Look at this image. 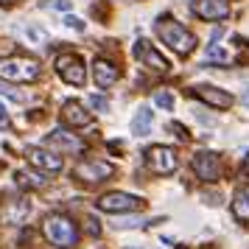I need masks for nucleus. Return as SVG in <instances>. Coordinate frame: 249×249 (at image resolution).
I'll use <instances>...</instances> for the list:
<instances>
[{
  "label": "nucleus",
  "mask_w": 249,
  "mask_h": 249,
  "mask_svg": "<svg viewBox=\"0 0 249 249\" xmlns=\"http://www.w3.org/2000/svg\"><path fill=\"white\" fill-rule=\"evenodd\" d=\"M25 215H28V202H25V199H9V202L3 204L0 218H3L6 224H23Z\"/></svg>",
  "instance_id": "2eb2a0df"
},
{
  "label": "nucleus",
  "mask_w": 249,
  "mask_h": 249,
  "mask_svg": "<svg viewBox=\"0 0 249 249\" xmlns=\"http://www.w3.org/2000/svg\"><path fill=\"white\" fill-rule=\"evenodd\" d=\"M135 56L143 62V65H148L151 70H157V73H168V62L160 56L154 48L148 45L146 39H137V45H135Z\"/></svg>",
  "instance_id": "ddd939ff"
},
{
  "label": "nucleus",
  "mask_w": 249,
  "mask_h": 249,
  "mask_svg": "<svg viewBox=\"0 0 249 249\" xmlns=\"http://www.w3.org/2000/svg\"><path fill=\"white\" fill-rule=\"evenodd\" d=\"M146 162L148 168L154 171V174H160V177H165V174H174L177 171V151L171 146H151L146 151Z\"/></svg>",
  "instance_id": "423d86ee"
},
{
  "label": "nucleus",
  "mask_w": 249,
  "mask_h": 249,
  "mask_svg": "<svg viewBox=\"0 0 249 249\" xmlns=\"http://www.w3.org/2000/svg\"><path fill=\"white\" fill-rule=\"evenodd\" d=\"M92 76H95V84H98V87H112L115 81L121 79L118 68L109 65V62H104V59H98V62L92 65Z\"/></svg>",
  "instance_id": "dca6fc26"
},
{
  "label": "nucleus",
  "mask_w": 249,
  "mask_h": 249,
  "mask_svg": "<svg viewBox=\"0 0 249 249\" xmlns=\"http://www.w3.org/2000/svg\"><path fill=\"white\" fill-rule=\"evenodd\" d=\"M25 157H28V162L39 171H48V174H59V171H62V157L51 154L45 148H36V146L25 148Z\"/></svg>",
  "instance_id": "9d476101"
},
{
  "label": "nucleus",
  "mask_w": 249,
  "mask_h": 249,
  "mask_svg": "<svg viewBox=\"0 0 249 249\" xmlns=\"http://www.w3.org/2000/svg\"><path fill=\"white\" fill-rule=\"evenodd\" d=\"M0 3H3V6H12V3H17V0H0Z\"/></svg>",
  "instance_id": "72a5a7b5"
},
{
  "label": "nucleus",
  "mask_w": 249,
  "mask_h": 249,
  "mask_svg": "<svg viewBox=\"0 0 249 249\" xmlns=\"http://www.w3.org/2000/svg\"><path fill=\"white\" fill-rule=\"evenodd\" d=\"M87 104H90L95 112H109V101L104 95H87Z\"/></svg>",
  "instance_id": "412c9836"
},
{
  "label": "nucleus",
  "mask_w": 249,
  "mask_h": 249,
  "mask_svg": "<svg viewBox=\"0 0 249 249\" xmlns=\"http://www.w3.org/2000/svg\"><path fill=\"white\" fill-rule=\"evenodd\" d=\"M115 174V165L107 162V160H84L76 165V179L79 182H87V185H95V182L107 179Z\"/></svg>",
  "instance_id": "0eeeda50"
},
{
  "label": "nucleus",
  "mask_w": 249,
  "mask_h": 249,
  "mask_svg": "<svg viewBox=\"0 0 249 249\" xmlns=\"http://www.w3.org/2000/svg\"><path fill=\"white\" fill-rule=\"evenodd\" d=\"M221 34H224V28H215L213 34H210V42H218V39H221Z\"/></svg>",
  "instance_id": "2f4dec72"
},
{
  "label": "nucleus",
  "mask_w": 249,
  "mask_h": 249,
  "mask_svg": "<svg viewBox=\"0 0 249 249\" xmlns=\"http://www.w3.org/2000/svg\"><path fill=\"white\" fill-rule=\"evenodd\" d=\"M241 104H244V107H249V87H244V90H241Z\"/></svg>",
  "instance_id": "7c9ffc66"
},
{
  "label": "nucleus",
  "mask_w": 249,
  "mask_h": 249,
  "mask_svg": "<svg viewBox=\"0 0 249 249\" xmlns=\"http://www.w3.org/2000/svg\"><path fill=\"white\" fill-rule=\"evenodd\" d=\"M45 143H48L51 148L62 151V154H79V151H81V140H79L76 135L65 132V129H56V132H51Z\"/></svg>",
  "instance_id": "f8f14e48"
},
{
  "label": "nucleus",
  "mask_w": 249,
  "mask_h": 249,
  "mask_svg": "<svg viewBox=\"0 0 249 249\" xmlns=\"http://www.w3.org/2000/svg\"><path fill=\"white\" fill-rule=\"evenodd\" d=\"M193 12L202 20H224L230 17V3L227 0H196Z\"/></svg>",
  "instance_id": "9b49d317"
},
{
  "label": "nucleus",
  "mask_w": 249,
  "mask_h": 249,
  "mask_svg": "<svg viewBox=\"0 0 249 249\" xmlns=\"http://www.w3.org/2000/svg\"><path fill=\"white\" fill-rule=\"evenodd\" d=\"M0 95H6L9 101H17V104H23V101H25L23 92H17L14 87H6V84H0Z\"/></svg>",
  "instance_id": "4be33fe9"
},
{
  "label": "nucleus",
  "mask_w": 249,
  "mask_h": 249,
  "mask_svg": "<svg viewBox=\"0 0 249 249\" xmlns=\"http://www.w3.org/2000/svg\"><path fill=\"white\" fill-rule=\"evenodd\" d=\"M56 73L62 76V81H68L73 87H81L87 79V70H84V62L79 53H62L56 59Z\"/></svg>",
  "instance_id": "39448f33"
},
{
  "label": "nucleus",
  "mask_w": 249,
  "mask_h": 249,
  "mask_svg": "<svg viewBox=\"0 0 249 249\" xmlns=\"http://www.w3.org/2000/svg\"><path fill=\"white\" fill-rule=\"evenodd\" d=\"M154 104L162 107V109H174V95H171V92H157V95H154Z\"/></svg>",
  "instance_id": "5701e85b"
},
{
  "label": "nucleus",
  "mask_w": 249,
  "mask_h": 249,
  "mask_svg": "<svg viewBox=\"0 0 249 249\" xmlns=\"http://www.w3.org/2000/svg\"><path fill=\"white\" fill-rule=\"evenodd\" d=\"M53 9H59V12H70V0H56Z\"/></svg>",
  "instance_id": "c85d7f7f"
},
{
  "label": "nucleus",
  "mask_w": 249,
  "mask_h": 249,
  "mask_svg": "<svg viewBox=\"0 0 249 249\" xmlns=\"http://www.w3.org/2000/svg\"><path fill=\"white\" fill-rule=\"evenodd\" d=\"M65 25H68V28H73V31H84V28H87V25H84V20L73 17V14H68V17H65Z\"/></svg>",
  "instance_id": "b1692460"
},
{
  "label": "nucleus",
  "mask_w": 249,
  "mask_h": 249,
  "mask_svg": "<svg viewBox=\"0 0 249 249\" xmlns=\"http://www.w3.org/2000/svg\"><path fill=\"white\" fill-rule=\"evenodd\" d=\"M124 249H146V247H140V244H132V247H124Z\"/></svg>",
  "instance_id": "473e14b6"
},
{
  "label": "nucleus",
  "mask_w": 249,
  "mask_h": 249,
  "mask_svg": "<svg viewBox=\"0 0 249 249\" xmlns=\"http://www.w3.org/2000/svg\"><path fill=\"white\" fill-rule=\"evenodd\" d=\"M157 36L171 48V51H177L182 56H188L193 48H196V36H193L182 23H177L174 17H160L157 20Z\"/></svg>",
  "instance_id": "f257e3e1"
},
{
  "label": "nucleus",
  "mask_w": 249,
  "mask_h": 249,
  "mask_svg": "<svg viewBox=\"0 0 249 249\" xmlns=\"http://www.w3.org/2000/svg\"><path fill=\"white\" fill-rule=\"evenodd\" d=\"M87 230H90V235H98V232H101V227H98V221H95V218H87Z\"/></svg>",
  "instance_id": "a878e982"
},
{
  "label": "nucleus",
  "mask_w": 249,
  "mask_h": 249,
  "mask_svg": "<svg viewBox=\"0 0 249 249\" xmlns=\"http://www.w3.org/2000/svg\"><path fill=\"white\" fill-rule=\"evenodd\" d=\"M193 171H196V177L202 182H215L218 179V174H221V165H218V154L213 151H199L196 157H193Z\"/></svg>",
  "instance_id": "6e6552de"
},
{
  "label": "nucleus",
  "mask_w": 249,
  "mask_h": 249,
  "mask_svg": "<svg viewBox=\"0 0 249 249\" xmlns=\"http://www.w3.org/2000/svg\"><path fill=\"white\" fill-rule=\"evenodd\" d=\"M204 199H207V204H221V196H218V193H204Z\"/></svg>",
  "instance_id": "cd10ccee"
},
{
  "label": "nucleus",
  "mask_w": 249,
  "mask_h": 249,
  "mask_svg": "<svg viewBox=\"0 0 249 249\" xmlns=\"http://www.w3.org/2000/svg\"><path fill=\"white\" fill-rule=\"evenodd\" d=\"M28 36H31L34 42H42V39H48V31L45 28H36V25H28Z\"/></svg>",
  "instance_id": "393cba45"
},
{
  "label": "nucleus",
  "mask_w": 249,
  "mask_h": 249,
  "mask_svg": "<svg viewBox=\"0 0 249 249\" xmlns=\"http://www.w3.org/2000/svg\"><path fill=\"white\" fill-rule=\"evenodd\" d=\"M0 79L3 81H36L39 65L31 56H0Z\"/></svg>",
  "instance_id": "7ed1b4c3"
},
{
  "label": "nucleus",
  "mask_w": 249,
  "mask_h": 249,
  "mask_svg": "<svg viewBox=\"0 0 249 249\" xmlns=\"http://www.w3.org/2000/svg\"><path fill=\"white\" fill-rule=\"evenodd\" d=\"M232 213H235L238 221H247L249 224V185L235 191V196H232Z\"/></svg>",
  "instance_id": "a211bd4d"
},
{
  "label": "nucleus",
  "mask_w": 249,
  "mask_h": 249,
  "mask_svg": "<svg viewBox=\"0 0 249 249\" xmlns=\"http://www.w3.org/2000/svg\"><path fill=\"white\" fill-rule=\"evenodd\" d=\"M143 204L146 202L140 196L112 191V193H104L98 199V210H104V213H137V210H143Z\"/></svg>",
  "instance_id": "20e7f679"
},
{
  "label": "nucleus",
  "mask_w": 249,
  "mask_h": 249,
  "mask_svg": "<svg viewBox=\"0 0 249 249\" xmlns=\"http://www.w3.org/2000/svg\"><path fill=\"white\" fill-rule=\"evenodd\" d=\"M193 95L196 98H202L207 107H213V109H230L232 107V95L227 90H218L213 84H199V87H193Z\"/></svg>",
  "instance_id": "1a4fd4ad"
},
{
  "label": "nucleus",
  "mask_w": 249,
  "mask_h": 249,
  "mask_svg": "<svg viewBox=\"0 0 249 249\" xmlns=\"http://www.w3.org/2000/svg\"><path fill=\"white\" fill-rule=\"evenodd\" d=\"M14 182L20 185V188H28V191H36V188H42L45 185V177H42V171L36 174V171H17L14 174Z\"/></svg>",
  "instance_id": "6ab92c4d"
},
{
  "label": "nucleus",
  "mask_w": 249,
  "mask_h": 249,
  "mask_svg": "<svg viewBox=\"0 0 249 249\" xmlns=\"http://www.w3.org/2000/svg\"><path fill=\"white\" fill-rule=\"evenodd\" d=\"M6 124H9V115H6V107L0 104V126H6Z\"/></svg>",
  "instance_id": "c756f323"
},
{
  "label": "nucleus",
  "mask_w": 249,
  "mask_h": 249,
  "mask_svg": "<svg viewBox=\"0 0 249 249\" xmlns=\"http://www.w3.org/2000/svg\"><path fill=\"white\" fill-rule=\"evenodd\" d=\"M204 59H207V62H227V51H224V48H218L215 42H210V45H207Z\"/></svg>",
  "instance_id": "aec40b11"
},
{
  "label": "nucleus",
  "mask_w": 249,
  "mask_h": 249,
  "mask_svg": "<svg viewBox=\"0 0 249 249\" xmlns=\"http://www.w3.org/2000/svg\"><path fill=\"white\" fill-rule=\"evenodd\" d=\"M42 232H45V238L59 249H70V247L79 244V230H76V224L62 213L48 215L45 224H42Z\"/></svg>",
  "instance_id": "f03ea898"
},
{
  "label": "nucleus",
  "mask_w": 249,
  "mask_h": 249,
  "mask_svg": "<svg viewBox=\"0 0 249 249\" xmlns=\"http://www.w3.org/2000/svg\"><path fill=\"white\" fill-rule=\"evenodd\" d=\"M62 121L70 126H87L92 121V115L84 109V104L79 101H65L62 104Z\"/></svg>",
  "instance_id": "4468645a"
},
{
  "label": "nucleus",
  "mask_w": 249,
  "mask_h": 249,
  "mask_svg": "<svg viewBox=\"0 0 249 249\" xmlns=\"http://www.w3.org/2000/svg\"><path fill=\"white\" fill-rule=\"evenodd\" d=\"M171 129H174V132H177V135H179L182 140H188V137H191V135H188V129H185L182 124H171Z\"/></svg>",
  "instance_id": "bb28decb"
},
{
  "label": "nucleus",
  "mask_w": 249,
  "mask_h": 249,
  "mask_svg": "<svg viewBox=\"0 0 249 249\" xmlns=\"http://www.w3.org/2000/svg\"><path fill=\"white\" fill-rule=\"evenodd\" d=\"M151 126H154V115H151V109L140 107V109L135 112V118H132V135L135 137H146L148 132H151Z\"/></svg>",
  "instance_id": "f3484780"
}]
</instances>
